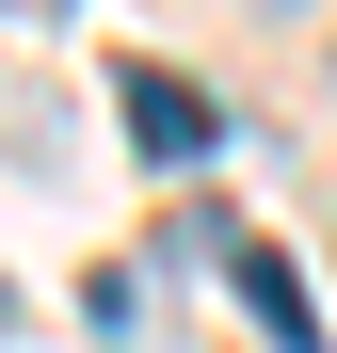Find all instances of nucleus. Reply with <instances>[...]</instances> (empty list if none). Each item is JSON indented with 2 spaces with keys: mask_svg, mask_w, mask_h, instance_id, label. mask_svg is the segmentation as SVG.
I'll use <instances>...</instances> for the list:
<instances>
[{
  "mask_svg": "<svg viewBox=\"0 0 337 353\" xmlns=\"http://www.w3.org/2000/svg\"><path fill=\"white\" fill-rule=\"evenodd\" d=\"M209 257H225V289H241V321H257L273 353H321V305H305V273L273 257V241H241V225H209Z\"/></svg>",
  "mask_w": 337,
  "mask_h": 353,
  "instance_id": "1",
  "label": "nucleus"
},
{
  "mask_svg": "<svg viewBox=\"0 0 337 353\" xmlns=\"http://www.w3.org/2000/svg\"><path fill=\"white\" fill-rule=\"evenodd\" d=\"M112 112H129V145L161 161V176H177V161H209L225 129H209V97L177 81V65H112Z\"/></svg>",
  "mask_w": 337,
  "mask_h": 353,
  "instance_id": "2",
  "label": "nucleus"
},
{
  "mask_svg": "<svg viewBox=\"0 0 337 353\" xmlns=\"http://www.w3.org/2000/svg\"><path fill=\"white\" fill-rule=\"evenodd\" d=\"M0 17H65V0H0Z\"/></svg>",
  "mask_w": 337,
  "mask_h": 353,
  "instance_id": "3",
  "label": "nucleus"
},
{
  "mask_svg": "<svg viewBox=\"0 0 337 353\" xmlns=\"http://www.w3.org/2000/svg\"><path fill=\"white\" fill-rule=\"evenodd\" d=\"M0 337H17V289H0Z\"/></svg>",
  "mask_w": 337,
  "mask_h": 353,
  "instance_id": "4",
  "label": "nucleus"
}]
</instances>
